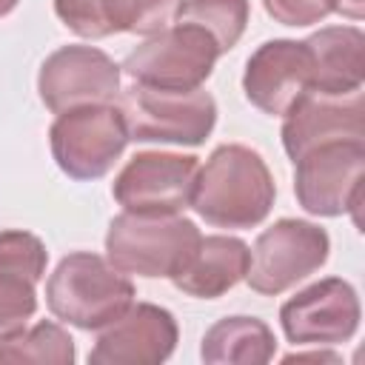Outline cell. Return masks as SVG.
Segmentation results:
<instances>
[{"label": "cell", "mask_w": 365, "mask_h": 365, "mask_svg": "<svg viewBox=\"0 0 365 365\" xmlns=\"http://www.w3.org/2000/svg\"><path fill=\"white\" fill-rule=\"evenodd\" d=\"M217 60L220 48L205 29L177 23L148 34L134 51H128L120 71H125L131 83L168 91H191L202 88Z\"/></svg>", "instance_id": "8992f818"}, {"label": "cell", "mask_w": 365, "mask_h": 365, "mask_svg": "<svg viewBox=\"0 0 365 365\" xmlns=\"http://www.w3.org/2000/svg\"><path fill=\"white\" fill-rule=\"evenodd\" d=\"M128 125L114 103L77 106L48 128V145L57 168L80 182L106 177L128 145Z\"/></svg>", "instance_id": "5b68a950"}, {"label": "cell", "mask_w": 365, "mask_h": 365, "mask_svg": "<svg viewBox=\"0 0 365 365\" xmlns=\"http://www.w3.org/2000/svg\"><path fill=\"white\" fill-rule=\"evenodd\" d=\"M274 354V331L262 319L242 314L217 319L200 342V356L208 365H265Z\"/></svg>", "instance_id": "e0dca14e"}, {"label": "cell", "mask_w": 365, "mask_h": 365, "mask_svg": "<svg viewBox=\"0 0 365 365\" xmlns=\"http://www.w3.org/2000/svg\"><path fill=\"white\" fill-rule=\"evenodd\" d=\"M200 228L182 214H134L123 211L108 222L106 259L145 279H171L194 254Z\"/></svg>", "instance_id": "3957f363"}, {"label": "cell", "mask_w": 365, "mask_h": 365, "mask_svg": "<svg viewBox=\"0 0 365 365\" xmlns=\"http://www.w3.org/2000/svg\"><path fill=\"white\" fill-rule=\"evenodd\" d=\"M262 9L282 26H314L331 14L328 0H262Z\"/></svg>", "instance_id": "cb8c5ba5"}, {"label": "cell", "mask_w": 365, "mask_h": 365, "mask_svg": "<svg viewBox=\"0 0 365 365\" xmlns=\"http://www.w3.org/2000/svg\"><path fill=\"white\" fill-rule=\"evenodd\" d=\"M180 339L177 319L154 302H131L117 319L97 331L88 351L91 365H160Z\"/></svg>", "instance_id": "7c38bea8"}, {"label": "cell", "mask_w": 365, "mask_h": 365, "mask_svg": "<svg viewBox=\"0 0 365 365\" xmlns=\"http://www.w3.org/2000/svg\"><path fill=\"white\" fill-rule=\"evenodd\" d=\"M311 51V88L319 94H354L365 80V34L359 26H325L305 40Z\"/></svg>", "instance_id": "2e32d148"}, {"label": "cell", "mask_w": 365, "mask_h": 365, "mask_svg": "<svg viewBox=\"0 0 365 365\" xmlns=\"http://www.w3.org/2000/svg\"><path fill=\"white\" fill-rule=\"evenodd\" d=\"M328 254L331 237L325 228L308 220L282 217L257 237L245 282L262 297H277L319 271L328 262Z\"/></svg>", "instance_id": "52a82bcc"}, {"label": "cell", "mask_w": 365, "mask_h": 365, "mask_svg": "<svg viewBox=\"0 0 365 365\" xmlns=\"http://www.w3.org/2000/svg\"><path fill=\"white\" fill-rule=\"evenodd\" d=\"M200 160L174 151H140L111 182V194L123 211L134 214H180L191 205Z\"/></svg>", "instance_id": "9c48e42d"}, {"label": "cell", "mask_w": 365, "mask_h": 365, "mask_svg": "<svg viewBox=\"0 0 365 365\" xmlns=\"http://www.w3.org/2000/svg\"><path fill=\"white\" fill-rule=\"evenodd\" d=\"M251 262V248L240 237L228 234H208L200 237L188 262L171 277L174 288L197 297V299H217L231 291L240 279H245Z\"/></svg>", "instance_id": "9a60e30c"}, {"label": "cell", "mask_w": 365, "mask_h": 365, "mask_svg": "<svg viewBox=\"0 0 365 365\" xmlns=\"http://www.w3.org/2000/svg\"><path fill=\"white\" fill-rule=\"evenodd\" d=\"M314 351H305V354H288L282 356V362H339L342 356L334 354V351H322V345H311Z\"/></svg>", "instance_id": "d4e9b609"}, {"label": "cell", "mask_w": 365, "mask_h": 365, "mask_svg": "<svg viewBox=\"0 0 365 365\" xmlns=\"http://www.w3.org/2000/svg\"><path fill=\"white\" fill-rule=\"evenodd\" d=\"M77 359L74 339L57 322H37L0 339V362H34V365H71Z\"/></svg>", "instance_id": "ac0fdd59"}, {"label": "cell", "mask_w": 365, "mask_h": 365, "mask_svg": "<svg viewBox=\"0 0 365 365\" xmlns=\"http://www.w3.org/2000/svg\"><path fill=\"white\" fill-rule=\"evenodd\" d=\"M37 311V285L0 277V339L26 328Z\"/></svg>", "instance_id": "7402d4cb"}, {"label": "cell", "mask_w": 365, "mask_h": 365, "mask_svg": "<svg viewBox=\"0 0 365 365\" xmlns=\"http://www.w3.org/2000/svg\"><path fill=\"white\" fill-rule=\"evenodd\" d=\"M282 148L291 160H299L317 145L365 140V100L362 91L354 94H319L308 88L282 114Z\"/></svg>", "instance_id": "4fadbf2b"}, {"label": "cell", "mask_w": 365, "mask_h": 365, "mask_svg": "<svg viewBox=\"0 0 365 365\" xmlns=\"http://www.w3.org/2000/svg\"><path fill=\"white\" fill-rule=\"evenodd\" d=\"M277 200V185L259 151L225 143L197 168L191 208L217 228L245 231L259 225Z\"/></svg>", "instance_id": "6da1fadb"}, {"label": "cell", "mask_w": 365, "mask_h": 365, "mask_svg": "<svg viewBox=\"0 0 365 365\" xmlns=\"http://www.w3.org/2000/svg\"><path fill=\"white\" fill-rule=\"evenodd\" d=\"M248 17H251L248 0H180L174 11L177 23L205 29L214 37L220 54L231 51L240 43V37L245 34Z\"/></svg>", "instance_id": "d6986e66"}, {"label": "cell", "mask_w": 365, "mask_h": 365, "mask_svg": "<svg viewBox=\"0 0 365 365\" xmlns=\"http://www.w3.org/2000/svg\"><path fill=\"white\" fill-rule=\"evenodd\" d=\"M46 262L48 251L37 234L20 228L0 231V277L26 279L37 285L46 274Z\"/></svg>", "instance_id": "44dd1931"}, {"label": "cell", "mask_w": 365, "mask_h": 365, "mask_svg": "<svg viewBox=\"0 0 365 365\" xmlns=\"http://www.w3.org/2000/svg\"><path fill=\"white\" fill-rule=\"evenodd\" d=\"M54 11L63 20V26L80 37H88V40L111 37L103 20L100 0H54Z\"/></svg>", "instance_id": "603a6c76"}, {"label": "cell", "mask_w": 365, "mask_h": 365, "mask_svg": "<svg viewBox=\"0 0 365 365\" xmlns=\"http://www.w3.org/2000/svg\"><path fill=\"white\" fill-rule=\"evenodd\" d=\"M17 3H20V0H0V17L11 14V11L17 9Z\"/></svg>", "instance_id": "4316f807"}, {"label": "cell", "mask_w": 365, "mask_h": 365, "mask_svg": "<svg viewBox=\"0 0 365 365\" xmlns=\"http://www.w3.org/2000/svg\"><path fill=\"white\" fill-rule=\"evenodd\" d=\"M311 51L305 40H268L257 46L242 71V91L262 114L282 117L311 88Z\"/></svg>", "instance_id": "5bb4252c"}, {"label": "cell", "mask_w": 365, "mask_h": 365, "mask_svg": "<svg viewBox=\"0 0 365 365\" xmlns=\"http://www.w3.org/2000/svg\"><path fill=\"white\" fill-rule=\"evenodd\" d=\"M331 14H342L348 20H362L365 17V0H328Z\"/></svg>", "instance_id": "484cf974"}, {"label": "cell", "mask_w": 365, "mask_h": 365, "mask_svg": "<svg viewBox=\"0 0 365 365\" xmlns=\"http://www.w3.org/2000/svg\"><path fill=\"white\" fill-rule=\"evenodd\" d=\"M359 294L342 277H325L279 308V325L294 345H342L359 331Z\"/></svg>", "instance_id": "30bf717a"}, {"label": "cell", "mask_w": 365, "mask_h": 365, "mask_svg": "<svg viewBox=\"0 0 365 365\" xmlns=\"http://www.w3.org/2000/svg\"><path fill=\"white\" fill-rule=\"evenodd\" d=\"M365 177V140L325 143L294 160V194L314 217L351 214L359 225Z\"/></svg>", "instance_id": "ba28073f"}, {"label": "cell", "mask_w": 365, "mask_h": 365, "mask_svg": "<svg viewBox=\"0 0 365 365\" xmlns=\"http://www.w3.org/2000/svg\"><path fill=\"white\" fill-rule=\"evenodd\" d=\"M131 302L134 282L128 274L117 271L106 257L91 251L63 257L46 282L48 311L80 331H100Z\"/></svg>", "instance_id": "7a4b0ae2"}, {"label": "cell", "mask_w": 365, "mask_h": 365, "mask_svg": "<svg viewBox=\"0 0 365 365\" xmlns=\"http://www.w3.org/2000/svg\"><path fill=\"white\" fill-rule=\"evenodd\" d=\"M180 0H100L108 34H157L177 11Z\"/></svg>", "instance_id": "ffe728a7"}, {"label": "cell", "mask_w": 365, "mask_h": 365, "mask_svg": "<svg viewBox=\"0 0 365 365\" xmlns=\"http://www.w3.org/2000/svg\"><path fill=\"white\" fill-rule=\"evenodd\" d=\"M117 106L125 117L128 137L137 143L202 145L217 125V100L202 91H168L143 83L120 88Z\"/></svg>", "instance_id": "277c9868"}, {"label": "cell", "mask_w": 365, "mask_h": 365, "mask_svg": "<svg viewBox=\"0 0 365 365\" xmlns=\"http://www.w3.org/2000/svg\"><path fill=\"white\" fill-rule=\"evenodd\" d=\"M37 91L51 114L114 103L120 97V66L97 46H63L43 60Z\"/></svg>", "instance_id": "8fae6325"}]
</instances>
